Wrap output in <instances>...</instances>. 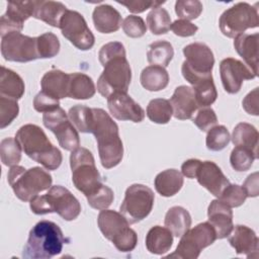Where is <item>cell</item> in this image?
<instances>
[{
    "mask_svg": "<svg viewBox=\"0 0 259 259\" xmlns=\"http://www.w3.org/2000/svg\"><path fill=\"white\" fill-rule=\"evenodd\" d=\"M98 59L104 69L97 80V91L106 98L114 93H127L132 70L123 45L119 41L103 45Z\"/></svg>",
    "mask_w": 259,
    "mask_h": 259,
    "instance_id": "1",
    "label": "cell"
},
{
    "mask_svg": "<svg viewBox=\"0 0 259 259\" xmlns=\"http://www.w3.org/2000/svg\"><path fill=\"white\" fill-rule=\"evenodd\" d=\"M89 133L96 139L101 165L105 169L117 166L123 157L122 142L116 122L102 108H92Z\"/></svg>",
    "mask_w": 259,
    "mask_h": 259,
    "instance_id": "2",
    "label": "cell"
},
{
    "mask_svg": "<svg viewBox=\"0 0 259 259\" xmlns=\"http://www.w3.org/2000/svg\"><path fill=\"white\" fill-rule=\"evenodd\" d=\"M15 139L22 151L33 161L41 164L48 170H57L63 161L61 151L55 147L47 135L36 124L22 125L16 133Z\"/></svg>",
    "mask_w": 259,
    "mask_h": 259,
    "instance_id": "3",
    "label": "cell"
},
{
    "mask_svg": "<svg viewBox=\"0 0 259 259\" xmlns=\"http://www.w3.org/2000/svg\"><path fill=\"white\" fill-rule=\"evenodd\" d=\"M67 243L60 227L51 221H40L29 232L23 247L22 257L25 259H50L62 252Z\"/></svg>",
    "mask_w": 259,
    "mask_h": 259,
    "instance_id": "4",
    "label": "cell"
},
{
    "mask_svg": "<svg viewBox=\"0 0 259 259\" xmlns=\"http://www.w3.org/2000/svg\"><path fill=\"white\" fill-rule=\"evenodd\" d=\"M29 206L35 214L57 212L65 221H73L81 212L78 199L62 185L51 186L46 194L35 195L29 200Z\"/></svg>",
    "mask_w": 259,
    "mask_h": 259,
    "instance_id": "5",
    "label": "cell"
},
{
    "mask_svg": "<svg viewBox=\"0 0 259 259\" xmlns=\"http://www.w3.org/2000/svg\"><path fill=\"white\" fill-rule=\"evenodd\" d=\"M7 180L15 195L22 201H29L39 192L52 186L51 174L40 167L25 169L22 166H12L7 174Z\"/></svg>",
    "mask_w": 259,
    "mask_h": 259,
    "instance_id": "6",
    "label": "cell"
},
{
    "mask_svg": "<svg viewBox=\"0 0 259 259\" xmlns=\"http://www.w3.org/2000/svg\"><path fill=\"white\" fill-rule=\"evenodd\" d=\"M72 181L75 187L86 198L95 194L104 184L98 172L92 153L82 147L72 151L70 155Z\"/></svg>",
    "mask_w": 259,
    "mask_h": 259,
    "instance_id": "7",
    "label": "cell"
},
{
    "mask_svg": "<svg viewBox=\"0 0 259 259\" xmlns=\"http://www.w3.org/2000/svg\"><path fill=\"white\" fill-rule=\"evenodd\" d=\"M102 235L120 252L133 251L138 243L137 233L130 227L127 220L112 209H102L97 218Z\"/></svg>",
    "mask_w": 259,
    "mask_h": 259,
    "instance_id": "8",
    "label": "cell"
},
{
    "mask_svg": "<svg viewBox=\"0 0 259 259\" xmlns=\"http://www.w3.org/2000/svg\"><path fill=\"white\" fill-rule=\"evenodd\" d=\"M185 61L182 64L181 72L184 79L192 86L196 83L211 78V71L214 65V57L203 42H192L183 48Z\"/></svg>",
    "mask_w": 259,
    "mask_h": 259,
    "instance_id": "9",
    "label": "cell"
},
{
    "mask_svg": "<svg viewBox=\"0 0 259 259\" xmlns=\"http://www.w3.org/2000/svg\"><path fill=\"white\" fill-rule=\"evenodd\" d=\"M219 24L224 35L235 38L249 28L258 27V9L246 2L236 3L223 12Z\"/></svg>",
    "mask_w": 259,
    "mask_h": 259,
    "instance_id": "10",
    "label": "cell"
},
{
    "mask_svg": "<svg viewBox=\"0 0 259 259\" xmlns=\"http://www.w3.org/2000/svg\"><path fill=\"white\" fill-rule=\"evenodd\" d=\"M215 240L217 235L213 227L208 222L200 223L181 236L176 250L168 257L196 259L202 249L210 246Z\"/></svg>",
    "mask_w": 259,
    "mask_h": 259,
    "instance_id": "11",
    "label": "cell"
},
{
    "mask_svg": "<svg viewBox=\"0 0 259 259\" xmlns=\"http://www.w3.org/2000/svg\"><path fill=\"white\" fill-rule=\"evenodd\" d=\"M153 190L144 184H132L124 193L120 204V213L130 224H137L146 219L154 205Z\"/></svg>",
    "mask_w": 259,
    "mask_h": 259,
    "instance_id": "12",
    "label": "cell"
},
{
    "mask_svg": "<svg viewBox=\"0 0 259 259\" xmlns=\"http://www.w3.org/2000/svg\"><path fill=\"white\" fill-rule=\"evenodd\" d=\"M42 122L56 136L59 145L67 150L74 151L80 146V139L77 128L74 126L69 116L62 107L45 112Z\"/></svg>",
    "mask_w": 259,
    "mask_h": 259,
    "instance_id": "13",
    "label": "cell"
},
{
    "mask_svg": "<svg viewBox=\"0 0 259 259\" xmlns=\"http://www.w3.org/2000/svg\"><path fill=\"white\" fill-rule=\"evenodd\" d=\"M2 57L9 62L26 63L39 59L36 37L10 32L1 37Z\"/></svg>",
    "mask_w": 259,
    "mask_h": 259,
    "instance_id": "14",
    "label": "cell"
},
{
    "mask_svg": "<svg viewBox=\"0 0 259 259\" xmlns=\"http://www.w3.org/2000/svg\"><path fill=\"white\" fill-rule=\"evenodd\" d=\"M60 28L62 34L77 49L88 51L94 46L95 37L78 11L68 9L61 20Z\"/></svg>",
    "mask_w": 259,
    "mask_h": 259,
    "instance_id": "15",
    "label": "cell"
},
{
    "mask_svg": "<svg viewBox=\"0 0 259 259\" xmlns=\"http://www.w3.org/2000/svg\"><path fill=\"white\" fill-rule=\"evenodd\" d=\"M220 75L225 91L230 94L238 93L244 80L257 77L243 62L234 58H226L220 63Z\"/></svg>",
    "mask_w": 259,
    "mask_h": 259,
    "instance_id": "16",
    "label": "cell"
},
{
    "mask_svg": "<svg viewBox=\"0 0 259 259\" xmlns=\"http://www.w3.org/2000/svg\"><path fill=\"white\" fill-rule=\"evenodd\" d=\"M34 1H10L7 4L6 12L0 19L1 37L10 32H20L23 23L33 16Z\"/></svg>",
    "mask_w": 259,
    "mask_h": 259,
    "instance_id": "17",
    "label": "cell"
},
{
    "mask_svg": "<svg viewBox=\"0 0 259 259\" xmlns=\"http://www.w3.org/2000/svg\"><path fill=\"white\" fill-rule=\"evenodd\" d=\"M107 106L111 115L118 120L141 122L145 118V111L127 93H114L107 98Z\"/></svg>",
    "mask_w": 259,
    "mask_h": 259,
    "instance_id": "18",
    "label": "cell"
},
{
    "mask_svg": "<svg viewBox=\"0 0 259 259\" xmlns=\"http://www.w3.org/2000/svg\"><path fill=\"white\" fill-rule=\"evenodd\" d=\"M198 183L215 197H220L224 189L230 184L221 168L212 161L200 162L195 174Z\"/></svg>",
    "mask_w": 259,
    "mask_h": 259,
    "instance_id": "19",
    "label": "cell"
},
{
    "mask_svg": "<svg viewBox=\"0 0 259 259\" xmlns=\"http://www.w3.org/2000/svg\"><path fill=\"white\" fill-rule=\"evenodd\" d=\"M228 237L230 245L237 254H244L248 258L258 257L259 240L252 229L244 225H237Z\"/></svg>",
    "mask_w": 259,
    "mask_h": 259,
    "instance_id": "20",
    "label": "cell"
},
{
    "mask_svg": "<svg viewBox=\"0 0 259 259\" xmlns=\"http://www.w3.org/2000/svg\"><path fill=\"white\" fill-rule=\"evenodd\" d=\"M169 101L172 106L173 116L180 120L192 118L198 108L192 87L186 85L176 87Z\"/></svg>",
    "mask_w": 259,
    "mask_h": 259,
    "instance_id": "21",
    "label": "cell"
},
{
    "mask_svg": "<svg viewBox=\"0 0 259 259\" xmlns=\"http://www.w3.org/2000/svg\"><path fill=\"white\" fill-rule=\"evenodd\" d=\"M207 217L208 223L215 231L217 239L227 238L233 231V211L221 200H211L207 208Z\"/></svg>",
    "mask_w": 259,
    "mask_h": 259,
    "instance_id": "22",
    "label": "cell"
},
{
    "mask_svg": "<svg viewBox=\"0 0 259 259\" xmlns=\"http://www.w3.org/2000/svg\"><path fill=\"white\" fill-rule=\"evenodd\" d=\"M258 42L259 33H242L236 36L234 40L236 52L256 76L258 75Z\"/></svg>",
    "mask_w": 259,
    "mask_h": 259,
    "instance_id": "23",
    "label": "cell"
},
{
    "mask_svg": "<svg viewBox=\"0 0 259 259\" xmlns=\"http://www.w3.org/2000/svg\"><path fill=\"white\" fill-rule=\"evenodd\" d=\"M92 19L95 29L100 33L115 32L122 24L120 13L108 4L96 6L92 13Z\"/></svg>",
    "mask_w": 259,
    "mask_h": 259,
    "instance_id": "24",
    "label": "cell"
},
{
    "mask_svg": "<svg viewBox=\"0 0 259 259\" xmlns=\"http://www.w3.org/2000/svg\"><path fill=\"white\" fill-rule=\"evenodd\" d=\"M41 91L56 99L68 97L69 74L61 70L48 71L40 80Z\"/></svg>",
    "mask_w": 259,
    "mask_h": 259,
    "instance_id": "25",
    "label": "cell"
},
{
    "mask_svg": "<svg viewBox=\"0 0 259 259\" xmlns=\"http://www.w3.org/2000/svg\"><path fill=\"white\" fill-rule=\"evenodd\" d=\"M67 7L59 1H34L33 16L53 27H59L64 14L67 11Z\"/></svg>",
    "mask_w": 259,
    "mask_h": 259,
    "instance_id": "26",
    "label": "cell"
},
{
    "mask_svg": "<svg viewBox=\"0 0 259 259\" xmlns=\"http://www.w3.org/2000/svg\"><path fill=\"white\" fill-rule=\"evenodd\" d=\"M173 244L172 233L164 227H152L146 236L147 250L156 255H163L167 253Z\"/></svg>",
    "mask_w": 259,
    "mask_h": 259,
    "instance_id": "27",
    "label": "cell"
},
{
    "mask_svg": "<svg viewBox=\"0 0 259 259\" xmlns=\"http://www.w3.org/2000/svg\"><path fill=\"white\" fill-rule=\"evenodd\" d=\"M24 82L22 78L14 71L1 67L0 76V96L18 100L24 94Z\"/></svg>",
    "mask_w": 259,
    "mask_h": 259,
    "instance_id": "28",
    "label": "cell"
},
{
    "mask_svg": "<svg viewBox=\"0 0 259 259\" xmlns=\"http://www.w3.org/2000/svg\"><path fill=\"white\" fill-rule=\"evenodd\" d=\"M154 185L160 195L170 197L175 195L183 186V176L176 169H167L156 176Z\"/></svg>",
    "mask_w": 259,
    "mask_h": 259,
    "instance_id": "29",
    "label": "cell"
},
{
    "mask_svg": "<svg viewBox=\"0 0 259 259\" xmlns=\"http://www.w3.org/2000/svg\"><path fill=\"white\" fill-rule=\"evenodd\" d=\"M95 84L91 77L84 73H70L68 97L73 99H89L94 96Z\"/></svg>",
    "mask_w": 259,
    "mask_h": 259,
    "instance_id": "30",
    "label": "cell"
},
{
    "mask_svg": "<svg viewBox=\"0 0 259 259\" xmlns=\"http://www.w3.org/2000/svg\"><path fill=\"white\" fill-rule=\"evenodd\" d=\"M258 131L247 122H239L233 130L232 142L236 147L251 151L258 158Z\"/></svg>",
    "mask_w": 259,
    "mask_h": 259,
    "instance_id": "31",
    "label": "cell"
},
{
    "mask_svg": "<svg viewBox=\"0 0 259 259\" xmlns=\"http://www.w3.org/2000/svg\"><path fill=\"white\" fill-rule=\"evenodd\" d=\"M165 227L175 237H181L191 226V217L182 206H172L168 209L164 220Z\"/></svg>",
    "mask_w": 259,
    "mask_h": 259,
    "instance_id": "32",
    "label": "cell"
},
{
    "mask_svg": "<svg viewBox=\"0 0 259 259\" xmlns=\"http://www.w3.org/2000/svg\"><path fill=\"white\" fill-rule=\"evenodd\" d=\"M140 81L146 90L160 91L167 87L169 83V74L163 67L148 66L143 69Z\"/></svg>",
    "mask_w": 259,
    "mask_h": 259,
    "instance_id": "33",
    "label": "cell"
},
{
    "mask_svg": "<svg viewBox=\"0 0 259 259\" xmlns=\"http://www.w3.org/2000/svg\"><path fill=\"white\" fill-rule=\"evenodd\" d=\"M173 57V47L167 40H157L152 42L147 52V60L151 66H160L166 68Z\"/></svg>",
    "mask_w": 259,
    "mask_h": 259,
    "instance_id": "34",
    "label": "cell"
},
{
    "mask_svg": "<svg viewBox=\"0 0 259 259\" xmlns=\"http://www.w3.org/2000/svg\"><path fill=\"white\" fill-rule=\"evenodd\" d=\"M173 115L170 101L164 98L152 99L147 106V116L155 123H168Z\"/></svg>",
    "mask_w": 259,
    "mask_h": 259,
    "instance_id": "35",
    "label": "cell"
},
{
    "mask_svg": "<svg viewBox=\"0 0 259 259\" xmlns=\"http://www.w3.org/2000/svg\"><path fill=\"white\" fill-rule=\"evenodd\" d=\"M147 24L153 34H165L171 29V17L165 8H153L147 15Z\"/></svg>",
    "mask_w": 259,
    "mask_h": 259,
    "instance_id": "36",
    "label": "cell"
},
{
    "mask_svg": "<svg viewBox=\"0 0 259 259\" xmlns=\"http://www.w3.org/2000/svg\"><path fill=\"white\" fill-rule=\"evenodd\" d=\"M192 89L198 107H208L217 100L218 92L212 77L196 83L192 86Z\"/></svg>",
    "mask_w": 259,
    "mask_h": 259,
    "instance_id": "37",
    "label": "cell"
},
{
    "mask_svg": "<svg viewBox=\"0 0 259 259\" xmlns=\"http://www.w3.org/2000/svg\"><path fill=\"white\" fill-rule=\"evenodd\" d=\"M21 146L14 138L8 137L1 141L0 156L5 166H15L21 160Z\"/></svg>",
    "mask_w": 259,
    "mask_h": 259,
    "instance_id": "38",
    "label": "cell"
},
{
    "mask_svg": "<svg viewBox=\"0 0 259 259\" xmlns=\"http://www.w3.org/2000/svg\"><path fill=\"white\" fill-rule=\"evenodd\" d=\"M36 41L39 59L54 58L60 52V40L53 32H45L36 36Z\"/></svg>",
    "mask_w": 259,
    "mask_h": 259,
    "instance_id": "39",
    "label": "cell"
},
{
    "mask_svg": "<svg viewBox=\"0 0 259 259\" xmlns=\"http://www.w3.org/2000/svg\"><path fill=\"white\" fill-rule=\"evenodd\" d=\"M230 140V133L225 125H214L207 132L205 139L206 148L214 152L222 151L229 145Z\"/></svg>",
    "mask_w": 259,
    "mask_h": 259,
    "instance_id": "40",
    "label": "cell"
},
{
    "mask_svg": "<svg viewBox=\"0 0 259 259\" xmlns=\"http://www.w3.org/2000/svg\"><path fill=\"white\" fill-rule=\"evenodd\" d=\"M92 115V108L84 105H75L69 109L68 116L77 131L81 133H89V123Z\"/></svg>",
    "mask_w": 259,
    "mask_h": 259,
    "instance_id": "41",
    "label": "cell"
},
{
    "mask_svg": "<svg viewBox=\"0 0 259 259\" xmlns=\"http://www.w3.org/2000/svg\"><path fill=\"white\" fill-rule=\"evenodd\" d=\"M255 159H257V157L248 149L235 147L230 156V163L235 171L243 172L251 168Z\"/></svg>",
    "mask_w": 259,
    "mask_h": 259,
    "instance_id": "42",
    "label": "cell"
},
{
    "mask_svg": "<svg viewBox=\"0 0 259 259\" xmlns=\"http://www.w3.org/2000/svg\"><path fill=\"white\" fill-rule=\"evenodd\" d=\"M202 3L198 0H178L175 3V13L180 19L192 20L202 12Z\"/></svg>",
    "mask_w": 259,
    "mask_h": 259,
    "instance_id": "43",
    "label": "cell"
},
{
    "mask_svg": "<svg viewBox=\"0 0 259 259\" xmlns=\"http://www.w3.org/2000/svg\"><path fill=\"white\" fill-rule=\"evenodd\" d=\"M247 198V194L243 188L238 184H229L219 197V200L230 207H238L242 205Z\"/></svg>",
    "mask_w": 259,
    "mask_h": 259,
    "instance_id": "44",
    "label": "cell"
},
{
    "mask_svg": "<svg viewBox=\"0 0 259 259\" xmlns=\"http://www.w3.org/2000/svg\"><path fill=\"white\" fill-rule=\"evenodd\" d=\"M19 107L17 100L0 96V128L8 126L17 117Z\"/></svg>",
    "mask_w": 259,
    "mask_h": 259,
    "instance_id": "45",
    "label": "cell"
},
{
    "mask_svg": "<svg viewBox=\"0 0 259 259\" xmlns=\"http://www.w3.org/2000/svg\"><path fill=\"white\" fill-rule=\"evenodd\" d=\"M122 29L124 33L133 38L142 37L147 31V25L144 19L138 15H128L122 21Z\"/></svg>",
    "mask_w": 259,
    "mask_h": 259,
    "instance_id": "46",
    "label": "cell"
},
{
    "mask_svg": "<svg viewBox=\"0 0 259 259\" xmlns=\"http://www.w3.org/2000/svg\"><path fill=\"white\" fill-rule=\"evenodd\" d=\"M114 194L110 187L103 185L95 194L87 197L88 204L95 209H106L113 201Z\"/></svg>",
    "mask_w": 259,
    "mask_h": 259,
    "instance_id": "47",
    "label": "cell"
},
{
    "mask_svg": "<svg viewBox=\"0 0 259 259\" xmlns=\"http://www.w3.org/2000/svg\"><path fill=\"white\" fill-rule=\"evenodd\" d=\"M192 120H193V123L201 132H208L211 127H213L218 123L217 114L214 110L210 107L200 108Z\"/></svg>",
    "mask_w": 259,
    "mask_h": 259,
    "instance_id": "48",
    "label": "cell"
},
{
    "mask_svg": "<svg viewBox=\"0 0 259 259\" xmlns=\"http://www.w3.org/2000/svg\"><path fill=\"white\" fill-rule=\"evenodd\" d=\"M33 107L38 112H49L60 107V100L40 91L34 96Z\"/></svg>",
    "mask_w": 259,
    "mask_h": 259,
    "instance_id": "49",
    "label": "cell"
},
{
    "mask_svg": "<svg viewBox=\"0 0 259 259\" xmlns=\"http://www.w3.org/2000/svg\"><path fill=\"white\" fill-rule=\"evenodd\" d=\"M117 3L125 6L130 12L133 13H142L149 8L160 7L165 1H144V0H136V1H117Z\"/></svg>",
    "mask_w": 259,
    "mask_h": 259,
    "instance_id": "50",
    "label": "cell"
},
{
    "mask_svg": "<svg viewBox=\"0 0 259 259\" xmlns=\"http://www.w3.org/2000/svg\"><path fill=\"white\" fill-rule=\"evenodd\" d=\"M171 29L174 32V34L181 37H187L194 35L198 30V27L188 20L178 19L171 24Z\"/></svg>",
    "mask_w": 259,
    "mask_h": 259,
    "instance_id": "51",
    "label": "cell"
},
{
    "mask_svg": "<svg viewBox=\"0 0 259 259\" xmlns=\"http://www.w3.org/2000/svg\"><path fill=\"white\" fill-rule=\"evenodd\" d=\"M245 111L252 115H258V88L256 87L249 92L242 101Z\"/></svg>",
    "mask_w": 259,
    "mask_h": 259,
    "instance_id": "52",
    "label": "cell"
},
{
    "mask_svg": "<svg viewBox=\"0 0 259 259\" xmlns=\"http://www.w3.org/2000/svg\"><path fill=\"white\" fill-rule=\"evenodd\" d=\"M247 197H256L258 195V173L250 174L243 184Z\"/></svg>",
    "mask_w": 259,
    "mask_h": 259,
    "instance_id": "53",
    "label": "cell"
},
{
    "mask_svg": "<svg viewBox=\"0 0 259 259\" xmlns=\"http://www.w3.org/2000/svg\"><path fill=\"white\" fill-rule=\"evenodd\" d=\"M200 162L201 161L198 159H189V160L185 161L181 165V172H182L181 174L189 179L195 178V174H196V171L198 169Z\"/></svg>",
    "mask_w": 259,
    "mask_h": 259,
    "instance_id": "54",
    "label": "cell"
}]
</instances>
